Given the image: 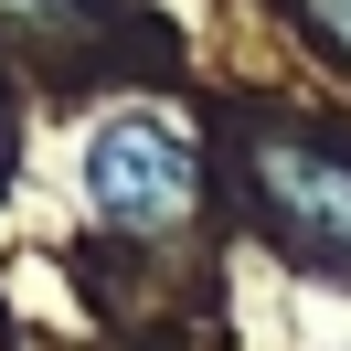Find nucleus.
<instances>
[{
	"mask_svg": "<svg viewBox=\"0 0 351 351\" xmlns=\"http://www.w3.org/2000/svg\"><path fill=\"white\" fill-rule=\"evenodd\" d=\"M86 202L117 234H181L192 202H202V160H192V138H181L171 117L128 107V117H107V128L86 138Z\"/></svg>",
	"mask_w": 351,
	"mask_h": 351,
	"instance_id": "1",
	"label": "nucleus"
},
{
	"mask_svg": "<svg viewBox=\"0 0 351 351\" xmlns=\"http://www.w3.org/2000/svg\"><path fill=\"white\" fill-rule=\"evenodd\" d=\"M245 181H256L266 223H277L308 266H351V160L341 149L266 128V138H245Z\"/></svg>",
	"mask_w": 351,
	"mask_h": 351,
	"instance_id": "2",
	"label": "nucleus"
},
{
	"mask_svg": "<svg viewBox=\"0 0 351 351\" xmlns=\"http://www.w3.org/2000/svg\"><path fill=\"white\" fill-rule=\"evenodd\" d=\"M287 11L308 22V43H319V53H341V64H351V0H287Z\"/></svg>",
	"mask_w": 351,
	"mask_h": 351,
	"instance_id": "3",
	"label": "nucleus"
}]
</instances>
